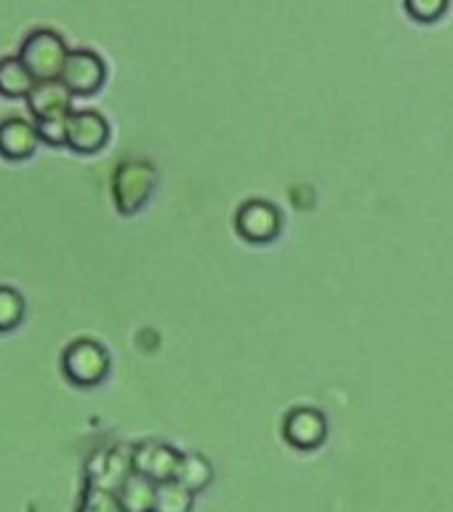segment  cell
<instances>
[{
  "instance_id": "3",
  "label": "cell",
  "mask_w": 453,
  "mask_h": 512,
  "mask_svg": "<svg viewBox=\"0 0 453 512\" xmlns=\"http://www.w3.org/2000/svg\"><path fill=\"white\" fill-rule=\"evenodd\" d=\"M152 168L147 163H123L115 174L112 192H115V203H118L120 214H134L136 208L142 206L152 190Z\"/></svg>"
},
{
  "instance_id": "13",
  "label": "cell",
  "mask_w": 453,
  "mask_h": 512,
  "mask_svg": "<svg viewBox=\"0 0 453 512\" xmlns=\"http://www.w3.org/2000/svg\"><path fill=\"white\" fill-rule=\"evenodd\" d=\"M214 478V470H211V462H208L203 454H182V462H179V470H176V483H182L187 491L198 494L211 483Z\"/></svg>"
},
{
  "instance_id": "10",
  "label": "cell",
  "mask_w": 453,
  "mask_h": 512,
  "mask_svg": "<svg viewBox=\"0 0 453 512\" xmlns=\"http://www.w3.org/2000/svg\"><path fill=\"white\" fill-rule=\"evenodd\" d=\"M38 128L22 118H8L0 123V155L8 160L30 158L38 147Z\"/></svg>"
},
{
  "instance_id": "6",
  "label": "cell",
  "mask_w": 453,
  "mask_h": 512,
  "mask_svg": "<svg viewBox=\"0 0 453 512\" xmlns=\"http://www.w3.org/2000/svg\"><path fill=\"white\" fill-rule=\"evenodd\" d=\"M59 80L70 88L72 94H94L96 88L104 83V62L88 48L70 51Z\"/></svg>"
},
{
  "instance_id": "16",
  "label": "cell",
  "mask_w": 453,
  "mask_h": 512,
  "mask_svg": "<svg viewBox=\"0 0 453 512\" xmlns=\"http://www.w3.org/2000/svg\"><path fill=\"white\" fill-rule=\"evenodd\" d=\"M83 512H126L123 504L110 488H94L91 494L86 496V504H83Z\"/></svg>"
},
{
  "instance_id": "11",
  "label": "cell",
  "mask_w": 453,
  "mask_h": 512,
  "mask_svg": "<svg viewBox=\"0 0 453 512\" xmlns=\"http://www.w3.org/2000/svg\"><path fill=\"white\" fill-rule=\"evenodd\" d=\"M155 488H158V483H152V480H147L139 472H131L123 480V486L118 488V499L123 504V510L152 512V507H155Z\"/></svg>"
},
{
  "instance_id": "14",
  "label": "cell",
  "mask_w": 453,
  "mask_h": 512,
  "mask_svg": "<svg viewBox=\"0 0 453 512\" xmlns=\"http://www.w3.org/2000/svg\"><path fill=\"white\" fill-rule=\"evenodd\" d=\"M192 491L176 483V480H168V483H158L155 488V507L152 512H190L192 510Z\"/></svg>"
},
{
  "instance_id": "4",
  "label": "cell",
  "mask_w": 453,
  "mask_h": 512,
  "mask_svg": "<svg viewBox=\"0 0 453 512\" xmlns=\"http://www.w3.org/2000/svg\"><path fill=\"white\" fill-rule=\"evenodd\" d=\"M179 462H182V454L176 448L147 440L142 446H136L134 456H131V470L152 483H168V480H176Z\"/></svg>"
},
{
  "instance_id": "1",
  "label": "cell",
  "mask_w": 453,
  "mask_h": 512,
  "mask_svg": "<svg viewBox=\"0 0 453 512\" xmlns=\"http://www.w3.org/2000/svg\"><path fill=\"white\" fill-rule=\"evenodd\" d=\"M67 54L70 51L64 46L62 35H56L54 30H38L24 40L19 59L27 64L35 80H56L62 75Z\"/></svg>"
},
{
  "instance_id": "12",
  "label": "cell",
  "mask_w": 453,
  "mask_h": 512,
  "mask_svg": "<svg viewBox=\"0 0 453 512\" xmlns=\"http://www.w3.org/2000/svg\"><path fill=\"white\" fill-rule=\"evenodd\" d=\"M38 80L32 78L27 64L19 56H6L0 59V94L3 96H30Z\"/></svg>"
},
{
  "instance_id": "7",
  "label": "cell",
  "mask_w": 453,
  "mask_h": 512,
  "mask_svg": "<svg viewBox=\"0 0 453 512\" xmlns=\"http://www.w3.org/2000/svg\"><path fill=\"white\" fill-rule=\"evenodd\" d=\"M235 227L251 243H267L280 230L278 208L267 203V200H248L246 206H240L238 216H235Z\"/></svg>"
},
{
  "instance_id": "9",
  "label": "cell",
  "mask_w": 453,
  "mask_h": 512,
  "mask_svg": "<svg viewBox=\"0 0 453 512\" xmlns=\"http://www.w3.org/2000/svg\"><path fill=\"white\" fill-rule=\"evenodd\" d=\"M326 419L315 408H294L283 422V435L294 448H318L326 440Z\"/></svg>"
},
{
  "instance_id": "5",
  "label": "cell",
  "mask_w": 453,
  "mask_h": 512,
  "mask_svg": "<svg viewBox=\"0 0 453 512\" xmlns=\"http://www.w3.org/2000/svg\"><path fill=\"white\" fill-rule=\"evenodd\" d=\"M110 139V126L96 110H72L67 115V147L75 152H99Z\"/></svg>"
},
{
  "instance_id": "8",
  "label": "cell",
  "mask_w": 453,
  "mask_h": 512,
  "mask_svg": "<svg viewBox=\"0 0 453 512\" xmlns=\"http://www.w3.org/2000/svg\"><path fill=\"white\" fill-rule=\"evenodd\" d=\"M72 91L64 86L62 80H38L35 88L27 96V102H30L32 115L38 120H59L67 118L72 112Z\"/></svg>"
},
{
  "instance_id": "18",
  "label": "cell",
  "mask_w": 453,
  "mask_h": 512,
  "mask_svg": "<svg viewBox=\"0 0 453 512\" xmlns=\"http://www.w3.org/2000/svg\"><path fill=\"white\" fill-rule=\"evenodd\" d=\"M38 136L48 144H67V118L38 120Z\"/></svg>"
},
{
  "instance_id": "15",
  "label": "cell",
  "mask_w": 453,
  "mask_h": 512,
  "mask_svg": "<svg viewBox=\"0 0 453 512\" xmlns=\"http://www.w3.org/2000/svg\"><path fill=\"white\" fill-rule=\"evenodd\" d=\"M24 315V299L14 288L0 286V331H11L19 326Z\"/></svg>"
},
{
  "instance_id": "17",
  "label": "cell",
  "mask_w": 453,
  "mask_h": 512,
  "mask_svg": "<svg viewBox=\"0 0 453 512\" xmlns=\"http://www.w3.org/2000/svg\"><path fill=\"white\" fill-rule=\"evenodd\" d=\"M406 8L419 22H435L448 8V0H406Z\"/></svg>"
},
{
  "instance_id": "2",
  "label": "cell",
  "mask_w": 453,
  "mask_h": 512,
  "mask_svg": "<svg viewBox=\"0 0 453 512\" xmlns=\"http://www.w3.org/2000/svg\"><path fill=\"white\" fill-rule=\"evenodd\" d=\"M62 366L70 382L80 384V387H94L110 371V355L99 342L78 339L64 350Z\"/></svg>"
}]
</instances>
